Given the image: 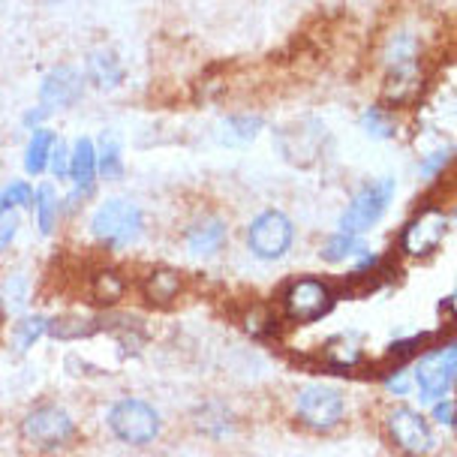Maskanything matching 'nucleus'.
<instances>
[{"label": "nucleus", "mask_w": 457, "mask_h": 457, "mask_svg": "<svg viewBox=\"0 0 457 457\" xmlns=\"http://www.w3.org/2000/svg\"><path fill=\"white\" fill-rule=\"evenodd\" d=\"M162 419L148 400L127 397L109 410V430L127 445H151L160 436Z\"/></svg>", "instance_id": "nucleus-1"}, {"label": "nucleus", "mask_w": 457, "mask_h": 457, "mask_svg": "<svg viewBox=\"0 0 457 457\" xmlns=\"http://www.w3.org/2000/svg\"><path fill=\"white\" fill-rule=\"evenodd\" d=\"M145 228V214L136 202L129 199H109L105 205L96 208L91 220V232L96 241L112 244V247H124L136 241Z\"/></svg>", "instance_id": "nucleus-2"}, {"label": "nucleus", "mask_w": 457, "mask_h": 457, "mask_svg": "<svg viewBox=\"0 0 457 457\" xmlns=\"http://www.w3.org/2000/svg\"><path fill=\"white\" fill-rule=\"evenodd\" d=\"M395 199V178H377V181L364 184L355 193V199L349 202V208L340 217V232L346 235H364L367 228L379 223V217L386 214V208Z\"/></svg>", "instance_id": "nucleus-3"}, {"label": "nucleus", "mask_w": 457, "mask_h": 457, "mask_svg": "<svg viewBox=\"0 0 457 457\" xmlns=\"http://www.w3.org/2000/svg\"><path fill=\"white\" fill-rule=\"evenodd\" d=\"M448 235V214L443 208L428 205L400 228V253L410 259H428Z\"/></svg>", "instance_id": "nucleus-4"}, {"label": "nucleus", "mask_w": 457, "mask_h": 457, "mask_svg": "<svg viewBox=\"0 0 457 457\" xmlns=\"http://www.w3.org/2000/svg\"><path fill=\"white\" fill-rule=\"evenodd\" d=\"M292 241H295V226L283 211H262L247 228V247L256 259L274 262L289 253Z\"/></svg>", "instance_id": "nucleus-5"}, {"label": "nucleus", "mask_w": 457, "mask_h": 457, "mask_svg": "<svg viewBox=\"0 0 457 457\" xmlns=\"http://www.w3.org/2000/svg\"><path fill=\"white\" fill-rule=\"evenodd\" d=\"M283 307L292 322H316L334 307V292L316 277H298L295 283L286 286Z\"/></svg>", "instance_id": "nucleus-6"}, {"label": "nucleus", "mask_w": 457, "mask_h": 457, "mask_svg": "<svg viewBox=\"0 0 457 457\" xmlns=\"http://www.w3.org/2000/svg\"><path fill=\"white\" fill-rule=\"evenodd\" d=\"M21 434L37 448L52 452V448H61L63 443H70L72 434H76V421H72L61 406H37V410H30L24 415Z\"/></svg>", "instance_id": "nucleus-7"}, {"label": "nucleus", "mask_w": 457, "mask_h": 457, "mask_svg": "<svg viewBox=\"0 0 457 457\" xmlns=\"http://www.w3.org/2000/svg\"><path fill=\"white\" fill-rule=\"evenodd\" d=\"M386 430L400 452L410 457H424L434 452V430L419 410L410 406H395L386 419Z\"/></svg>", "instance_id": "nucleus-8"}, {"label": "nucleus", "mask_w": 457, "mask_h": 457, "mask_svg": "<svg viewBox=\"0 0 457 457\" xmlns=\"http://www.w3.org/2000/svg\"><path fill=\"white\" fill-rule=\"evenodd\" d=\"M295 412L298 419L313 430H331L337 428L346 415V403L343 395L331 386H307L298 391L295 397Z\"/></svg>", "instance_id": "nucleus-9"}, {"label": "nucleus", "mask_w": 457, "mask_h": 457, "mask_svg": "<svg viewBox=\"0 0 457 457\" xmlns=\"http://www.w3.org/2000/svg\"><path fill=\"white\" fill-rule=\"evenodd\" d=\"M454 370H457V349L454 343H448L439 353L424 355L419 364H415V382L421 388V397L428 400H439L452 391L454 382Z\"/></svg>", "instance_id": "nucleus-10"}, {"label": "nucleus", "mask_w": 457, "mask_h": 457, "mask_svg": "<svg viewBox=\"0 0 457 457\" xmlns=\"http://www.w3.org/2000/svg\"><path fill=\"white\" fill-rule=\"evenodd\" d=\"M85 91V79H81L79 70L72 67H54L48 76L43 79V85H39V105L48 112L54 109H67L72 105Z\"/></svg>", "instance_id": "nucleus-11"}, {"label": "nucleus", "mask_w": 457, "mask_h": 457, "mask_svg": "<svg viewBox=\"0 0 457 457\" xmlns=\"http://www.w3.org/2000/svg\"><path fill=\"white\" fill-rule=\"evenodd\" d=\"M424 87V72H421V63L419 57L412 61H397V63H388V72H386V85H382V94L391 105H406L412 103L415 96L421 94Z\"/></svg>", "instance_id": "nucleus-12"}, {"label": "nucleus", "mask_w": 457, "mask_h": 457, "mask_svg": "<svg viewBox=\"0 0 457 457\" xmlns=\"http://www.w3.org/2000/svg\"><path fill=\"white\" fill-rule=\"evenodd\" d=\"M328 142V133L320 120H304V124L292 127L286 133V142H283V154L286 160H292L295 166H310L316 157H320L322 145Z\"/></svg>", "instance_id": "nucleus-13"}, {"label": "nucleus", "mask_w": 457, "mask_h": 457, "mask_svg": "<svg viewBox=\"0 0 457 457\" xmlns=\"http://www.w3.org/2000/svg\"><path fill=\"white\" fill-rule=\"evenodd\" d=\"M67 178H72V184H76V193L70 195V205H76V202L91 195L94 181H96V145L91 138H79V142L72 145Z\"/></svg>", "instance_id": "nucleus-14"}, {"label": "nucleus", "mask_w": 457, "mask_h": 457, "mask_svg": "<svg viewBox=\"0 0 457 457\" xmlns=\"http://www.w3.org/2000/svg\"><path fill=\"white\" fill-rule=\"evenodd\" d=\"M226 223L220 217H205L199 220V223L190 226V232H187V247H190L193 256H214L226 247Z\"/></svg>", "instance_id": "nucleus-15"}, {"label": "nucleus", "mask_w": 457, "mask_h": 457, "mask_svg": "<svg viewBox=\"0 0 457 457\" xmlns=\"http://www.w3.org/2000/svg\"><path fill=\"white\" fill-rule=\"evenodd\" d=\"M87 76H91L96 87L112 91V87H118L120 81H124V67H120L118 54H114L112 48H96V52L87 57Z\"/></svg>", "instance_id": "nucleus-16"}, {"label": "nucleus", "mask_w": 457, "mask_h": 457, "mask_svg": "<svg viewBox=\"0 0 457 457\" xmlns=\"http://www.w3.org/2000/svg\"><path fill=\"white\" fill-rule=\"evenodd\" d=\"M181 289H184L181 274L171 271V268H157V271H151L148 280H145V298H148L154 307H169L171 301L181 295Z\"/></svg>", "instance_id": "nucleus-17"}, {"label": "nucleus", "mask_w": 457, "mask_h": 457, "mask_svg": "<svg viewBox=\"0 0 457 457\" xmlns=\"http://www.w3.org/2000/svg\"><path fill=\"white\" fill-rule=\"evenodd\" d=\"M54 133L46 127L34 129V136H30L28 148H24V169L30 171V175H43L48 169V157H52V148H54Z\"/></svg>", "instance_id": "nucleus-18"}, {"label": "nucleus", "mask_w": 457, "mask_h": 457, "mask_svg": "<svg viewBox=\"0 0 457 457\" xmlns=\"http://www.w3.org/2000/svg\"><path fill=\"white\" fill-rule=\"evenodd\" d=\"M120 171H124V162H120V142L112 136H103L100 145H96V175L103 181H118Z\"/></svg>", "instance_id": "nucleus-19"}, {"label": "nucleus", "mask_w": 457, "mask_h": 457, "mask_svg": "<svg viewBox=\"0 0 457 457\" xmlns=\"http://www.w3.org/2000/svg\"><path fill=\"white\" fill-rule=\"evenodd\" d=\"M34 202H37V226L43 235H52L57 226V217H61V202H57V190L52 184H43L39 190H34Z\"/></svg>", "instance_id": "nucleus-20"}, {"label": "nucleus", "mask_w": 457, "mask_h": 457, "mask_svg": "<svg viewBox=\"0 0 457 457\" xmlns=\"http://www.w3.org/2000/svg\"><path fill=\"white\" fill-rule=\"evenodd\" d=\"M244 331L250 334V337H259V340H265V337H274L277 328H280V322H277V313L271 307H262V304H256V307H250L247 313H244Z\"/></svg>", "instance_id": "nucleus-21"}, {"label": "nucleus", "mask_w": 457, "mask_h": 457, "mask_svg": "<svg viewBox=\"0 0 457 457\" xmlns=\"http://www.w3.org/2000/svg\"><path fill=\"white\" fill-rule=\"evenodd\" d=\"M91 289L100 304H114V301L124 295V277L118 271H112V268H103V271H96Z\"/></svg>", "instance_id": "nucleus-22"}, {"label": "nucleus", "mask_w": 457, "mask_h": 457, "mask_svg": "<svg viewBox=\"0 0 457 457\" xmlns=\"http://www.w3.org/2000/svg\"><path fill=\"white\" fill-rule=\"evenodd\" d=\"M46 322H48L46 316H24V320L15 325V331H12L15 349H19V353H28V349L46 334Z\"/></svg>", "instance_id": "nucleus-23"}, {"label": "nucleus", "mask_w": 457, "mask_h": 457, "mask_svg": "<svg viewBox=\"0 0 457 457\" xmlns=\"http://www.w3.org/2000/svg\"><path fill=\"white\" fill-rule=\"evenodd\" d=\"M353 253H364V244L358 241V235L340 232V235H334V238L325 241L322 259H325V262H343V259L353 256Z\"/></svg>", "instance_id": "nucleus-24"}, {"label": "nucleus", "mask_w": 457, "mask_h": 457, "mask_svg": "<svg viewBox=\"0 0 457 457\" xmlns=\"http://www.w3.org/2000/svg\"><path fill=\"white\" fill-rule=\"evenodd\" d=\"M94 331L91 322L72 320V316H57V320L46 322V334H52L57 340H72V337H87Z\"/></svg>", "instance_id": "nucleus-25"}, {"label": "nucleus", "mask_w": 457, "mask_h": 457, "mask_svg": "<svg viewBox=\"0 0 457 457\" xmlns=\"http://www.w3.org/2000/svg\"><path fill=\"white\" fill-rule=\"evenodd\" d=\"M30 202H34V190H30V184L28 181H12L4 193H0V214L28 208Z\"/></svg>", "instance_id": "nucleus-26"}, {"label": "nucleus", "mask_w": 457, "mask_h": 457, "mask_svg": "<svg viewBox=\"0 0 457 457\" xmlns=\"http://www.w3.org/2000/svg\"><path fill=\"white\" fill-rule=\"evenodd\" d=\"M24 298H28V280H24L21 274L6 277L4 286H0V307L19 310V307H24Z\"/></svg>", "instance_id": "nucleus-27"}, {"label": "nucleus", "mask_w": 457, "mask_h": 457, "mask_svg": "<svg viewBox=\"0 0 457 457\" xmlns=\"http://www.w3.org/2000/svg\"><path fill=\"white\" fill-rule=\"evenodd\" d=\"M361 127L367 129V133H370L373 138H391L395 136V118H391V114L386 112V109H367L364 112V118H361Z\"/></svg>", "instance_id": "nucleus-28"}, {"label": "nucleus", "mask_w": 457, "mask_h": 457, "mask_svg": "<svg viewBox=\"0 0 457 457\" xmlns=\"http://www.w3.org/2000/svg\"><path fill=\"white\" fill-rule=\"evenodd\" d=\"M452 157H454V148H436L434 154H428V157L421 160V178H424V181L443 175L445 166L452 162Z\"/></svg>", "instance_id": "nucleus-29"}, {"label": "nucleus", "mask_w": 457, "mask_h": 457, "mask_svg": "<svg viewBox=\"0 0 457 457\" xmlns=\"http://www.w3.org/2000/svg\"><path fill=\"white\" fill-rule=\"evenodd\" d=\"M228 129H232L235 138L250 142V138H256V133L262 129V120H259V118H232V120H228Z\"/></svg>", "instance_id": "nucleus-30"}, {"label": "nucleus", "mask_w": 457, "mask_h": 457, "mask_svg": "<svg viewBox=\"0 0 457 457\" xmlns=\"http://www.w3.org/2000/svg\"><path fill=\"white\" fill-rule=\"evenodd\" d=\"M67 162H70V151L63 142L54 138V148H52V157H48V169H52L54 178H67Z\"/></svg>", "instance_id": "nucleus-31"}, {"label": "nucleus", "mask_w": 457, "mask_h": 457, "mask_svg": "<svg viewBox=\"0 0 457 457\" xmlns=\"http://www.w3.org/2000/svg\"><path fill=\"white\" fill-rule=\"evenodd\" d=\"M15 232H19V217H15V211H6V214H0V250H6L15 238Z\"/></svg>", "instance_id": "nucleus-32"}, {"label": "nucleus", "mask_w": 457, "mask_h": 457, "mask_svg": "<svg viewBox=\"0 0 457 457\" xmlns=\"http://www.w3.org/2000/svg\"><path fill=\"white\" fill-rule=\"evenodd\" d=\"M434 419L439 421V424H443V428H452V421H454V406L452 403H448V400H434Z\"/></svg>", "instance_id": "nucleus-33"}, {"label": "nucleus", "mask_w": 457, "mask_h": 457, "mask_svg": "<svg viewBox=\"0 0 457 457\" xmlns=\"http://www.w3.org/2000/svg\"><path fill=\"white\" fill-rule=\"evenodd\" d=\"M424 340V334H419V337H412V340H397V343H391L388 346V355H410L419 349V343Z\"/></svg>", "instance_id": "nucleus-34"}, {"label": "nucleus", "mask_w": 457, "mask_h": 457, "mask_svg": "<svg viewBox=\"0 0 457 457\" xmlns=\"http://www.w3.org/2000/svg\"><path fill=\"white\" fill-rule=\"evenodd\" d=\"M48 118V109H43V105H37V109H30V112H24V127H30V129H39V124Z\"/></svg>", "instance_id": "nucleus-35"}, {"label": "nucleus", "mask_w": 457, "mask_h": 457, "mask_svg": "<svg viewBox=\"0 0 457 457\" xmlns=\"http://www.w3.org/2000/svg\"><path fill=\"white\" fill-rule=\"evenodd\" d=\"M391 391H400V395H403V391H406L403 377H395V379H391Z\"/></svg>", "instance_id": "nucleus-36"}]
</instances>
